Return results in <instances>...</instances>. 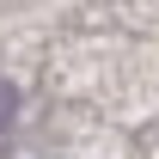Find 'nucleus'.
<instances>
[{
	"mask_svg": "<svg viewBox=\"0 0 159 159\" xmlns=\"http://www.w3.org/2000/svg\"><path fill=\"white\" fill-rule=\"evenodd\" d=\"M12 116H19V92L0 80V129H12Z\"/></svg>",
	"mask_w": 159,
	"mask_h": 159,
	"instance_id": "f257e3e1",
	"label": "nucleus"
}]
</instances>
